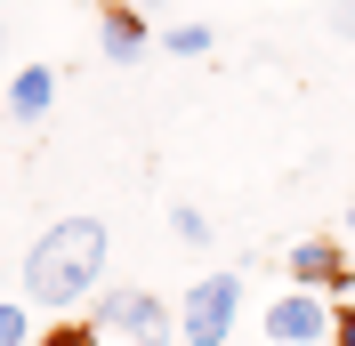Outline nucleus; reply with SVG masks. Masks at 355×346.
<instances>
[{
    "label": "nucleus",
    "mask_w": 355,
    "mask_h": 346,
    "mask_svg": "<svg viewBox=\"0 0 355 346\" xmlns=\"http://www.w3.org/2000/svg\"><path fill=\"white\" fill-rule=\"evenodd\" d=\"M347 234H355V201H347Z\"/></svg>",
    "instance_id": "4468645a"
},
{
    "label": "nucleus",
    "mask_w": 355,
    "mask_h": 346,
    "mask_svg": "<svg viewBox=\"0 0 355 346\" xmlns=\"http://www.w3.org/2000/svg\"><path fill=\"white\" fill-rule=\"evenodd\" d=\"M89 322L113 330V338H130V346H178V306L154 298V290H105Z\"/></svg>",
    "instance_id": "7ed1b4c3"
},
{
    "label": "nucleus",
    "mask_w": 355,
    "mask_h": 346,
    "mask_svg": "<svg viewBox=\"0 0 355 346\" xmlns=\"http://www.w3.org/2000/svg\"><path fill=\"white\" fill-rule=\"evenodd\" d=\"M97 48H105L113 65H137V48H146V17H137V8H105V33H97Z\"/></svg>",
    "instance_id": "0eeeda50"
},
{
    "label": "nucleus",
    "mask_w": 355,
    "mask_h": 346,
    "mask_svg": "<svg viewBox=\"0 0 355 346\" xmlns=\"http://www.w3.org/2000/svg\"><path fill=\"white\" fill-rule=\"evenodd\" d=\"M0 346H33V314H24V298H0Z\"/></svg>",
    "instance_id": "9d476101"
},
{
    "label": "nucleus",
    "mask_w": 355,
    "mask_h": 346,
    "mask_svg": "<svg viewBox=\"0 0 355 346\" xmlns=\"http://www.w3.org/2000/svg\"><path fill=\"white\" fill-rule=\"evenodd\" d=\"M331 33H339V41H355V0H331Z\"/></svg>",
    "instance_id": "f8f14e48"
},
{
    "label": "nucleus",
    "mask_w": 355,
    "mask_h": 346,
    "mask_svg": "<svg viewBox=\"0 0 355 346\" xmlns=\"http://www.w3.org/2000/svg\"><path fill=\"white\" fill-rule=\"evenodd\" d=\"M291 282L299 290H339V274H347V258H339V242L331 234H307V242H291Z\"/></svg>",
    "instance_id": "423d86ee"
},
{
    "label": "nucleus",
    "mask_w": 355,
    "mask_h": 346,
    "mask_svg": "<svg viewBox=\"0 0 355 346\" xmlns=\"http://www.w3.org/2000/svg\"><path fill=\"white\" fill-rule=\"evenodd\" d=\"M57 97H65V81H57V65H41V57L8 73V121H49Z\"/></svg>",
    "instance_id": "39448f33"
},
{
    "label": "nucleus",
    "mask_w": 355,
    "mask_h": 346,
    "mask_svg": "<svg viewBox=\"0 0 355 346\" xmlns=\"http://www.w3.org/2000/svg\"><path fill=\"white\" fill-rule=\"evenodd\" d=\"M243 314V274H202L178 298V346H226Z\"/></svg>",
    "instance_id": "f03ea898"
},
{
    "label": "nucleus",
    "mask_w": 355,
    "mask_h": 346,
    "mask_svg": "<svg viewBox=\"0 0 355 346\" xmlns=\"http://www.w3.org/2000/svg\"><path fill=\"white\" fill-rule=\"evenodd\" d=\"M162 48H170V57H210V48H218V33H210V24H170V33H162Z\"/></svg>",
    "instance_id": "6e6552de"
},
{
    "label": "nucleus",
    "mask_w": 355,
    "mask_h": 346,
    "mask_svg": "<svg viewBox=\"0 0 355 346\" xmlns=\"http://www.w3.org/2000/svg\"><path fill=\"white\" fill-rule=\"evenodd\" d=\"M97 338H105V330H97V322H57V330H49L41 346H97Z\"/></svg>",
    "instance_id": "9b49d317"
},
{
    "label": "nucleus",
    "mask_w": 355,
    "mask_h": 346,
    "mask_svg": "<svg viewBox=\"0 0 355 346\" xmlns=\"http://www.w3.org/2000/svg\"><path fill=\"white\" fill-rule=\"evenodd\" d=\"M170 234L186 242V250H210V217H202L194 201H186V210H170Z\"/></svg>",
    "instance_id": "1a4fd4ad"
},
{
    "label": "nucleus",
    "mask_w": 355,
    "mask_h": 346,
    "mask_svg": "<svg viewBox=\"0 0 355 346\" xmlns=\"http://www.w3.org/2000/svg\"><path fill=\"white\" fill-rule=\"evenodd\" d=\"M331 346H355V306H339V330H331Z\"/></svg>",
    "instance_id": "ddd939ff"
},
{
    "label": "nucleus",
    "mask_w": 355,
    "mask_h": 346,
    "mask_svg": "<svg viewBox=\"0 0 355 346\" xmlns=\"http://www.w3.org/2000/svg\"><path fill=\"white\" fill-rule=\"evenodd\" d=\"M105 266H113L105 217H57V226L24 250V306L65 314V306H81V298H105Z\"/></svg>",
    "instance_id": "f257e3e1"
},
{
    "label": "nucleus",
    "mask_w": 355,
    "mask_h": 346,
    "mask_svg": "<svg viewBox=\"0 0 355 346\" xmlns=\"http://www.w3.org/2000/svg\"><path fill=\"white\" fill-rule=\"evenodd\" d=\"M339 306H323V290H291L266 306V346H331Z\"/></svg>",
    "instance_id": "20e7f679"
}]
</instances>
